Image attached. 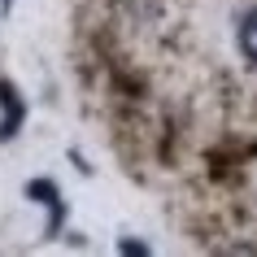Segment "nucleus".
Returning <instances> with one entry per match:
<instances>
[{"label":"nucleus","mask_w":257,"mask_h":257,"mask_svg":"<svg viewBox=\"0 0 257 257\" xmlns=\"http://www.w3.org/2000/svg\"><path fill=\"white\" fill-rule=\"evenodd\" d=\"M240 53H244V61L257 66V5L240 18Z\"/></svg>","instance_id":"nucleus-1"},{"label":"nucleus","mask_w":257,"mask_h":257,"mask_svg":"<svg viewBox=\"0 0 257 257\" xmlns=\"http://www.w3.org/2000/svg\"><path fill=\"white\" fill-rule=\"evenodd\" d=\"M122 253H149V244H136V240H122Z\"/></svg>","instance_id":"nucleus-2"}]
</instances>
